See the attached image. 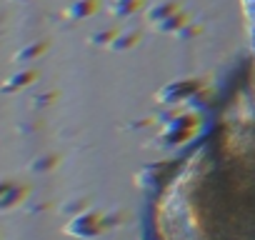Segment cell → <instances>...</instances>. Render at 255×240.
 <instances>
[{
	"mask_svg": "<svg viewBox=\"0 0 255 240\" xmlns=\"http://www.w3.org/2000/svg\"><path fill=\"white\" fill-rule=\"evenodd\" d=\"M243 85H245V88H248V90H250V95H253V98H255V73H253V75H250V78H248V83H243Z\"/></svg>",
	"mask_w": 255,
	"mask_h": 240,
	"instance_id": "obj_2",
	"label": "cell"
},
{
	"mask_svg": "<svg viewBox=\"0 0 255 240\" xmlns=\"http://www.w3.org/2000/svg\"><path fill=\"white\" fill-rule=\"evenodd\" d=\"M155 240H255V98L243 85L160 183Z\"/></svg>",
	"mask_w": 255,
	"mask_h": 240,
	"instance_id": "obj_1",
	"label": "cell"
}]
</instances>
